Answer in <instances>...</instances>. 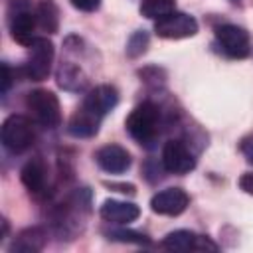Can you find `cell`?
Segmentation results:
<instances>
[{
  "instance_id": "1",
  "label": "cell",
  "mask_w": 253,
  "mask_h": 253,
  "mask_svg": "<svg viewBox=\"0 0 253 253\" xmlns=\"http://www.w3.org/2000/svg\"><path fill=\"white\" fill-rule=\"evenodd\" d=\"M160 125H162V113L160 107L154 105L152 101H142L140 105H136L125 121L126 132L146 148H152L156 138L160 136Z\"/></svg>"
},
{
  "instance_id": "2",
  "label": "cell",
  "mask_w": 253,
  "mask_h": 253,
  "mask_svg": "<svg viewBox=\"0 0 253 253\" xmlns=\"http://www.w3.org/2000/svg\"><path fill=\"white\" fill-rule=\"evenodd\" d=\"M36 26H38V18H36V8H32V0H10L8 4L10 38L20 45L30 47V43L38 38L34 36Z\"/></svg>"
},
{
  "instance_id": "3",
  "label": "cell",
  "mask_w": 253,
  "mask_h": 253,
  "mask_svg": "<svg viewBox=\"0 0 253 253\" xmlns=\"http://www.w3.org/2000/svg\"><path fill=\"white\" fill-rule=\"evenodd\" d=\"M26 109L30 111L32 119L45 126V128H55L61 125V107L59 99L55 93L47 89H34L26 95Z\"/></svg>"
},
{
  "instance_id": "4",
  "label": "cell",
  "mask_w": 253,
  "mask_h": 253,
  "mask_svg": "<svg viewBox=\"0 0 253 253\" xmlns=\"http://www.w3.org/2000/svg\"><path fill=\"white\" fill-rule=\"evenodd\" d=\"M34 138H36V130L28 117L10 115L2 123V144L12 154H22L24 150H28Z\"/></svg>"
},
{
  "instance_id": "5",
  "label": "cell",
  "mask_w": 253,
  "mask_h": 253,
  "mask_svg": "<svg viewBox=\"0 0 253 253\" xmlns=\"http://www.w3.org/2000/svg\"><path fill=\"white\" fill-rule=\"evenodd\" d=\"M53 43L47 38H36L30 43V53L24 63V73L32 81H43L51 73V63H53Z\"/></svg>"
},
{
  "instance_id": "6",
  "label": "cell",
  "mask_w": 253,
  "mask_h": 253,
  "mask_svg": "<svg viewBox=\"0 0 253 253\" xmlns=\"http://www.w3.org/2000/svg\"><path fill=\"white\" fill-rule=\"evenodd\" d=\"M215 42L219 49L231 59H245L251 53V40L247 30L235 24H221L215 28Z\"/></svg>"
},
{
  "instance_id": "7",
  "label": "cell",
  "mask_w": 253,
  "mask_h": 253,
  "mask_svg": "<svg viewBox=\"0 0 253 253\" xmlns=\"http://www.w3.org/2000/svg\"><path fill=\"white\" fill-rule=\"evenodd\" d=\"M154 34L162 40H184L198 34V20L186 12L174 10L172 14L154 22Z\"/></svg>"
},
{
  "instance_id": "8",
  "label": "cell",
  "mask_w": 253,
  "mask_h": 253,
  "mask_svg": "<svg viewBox=\"0 0 253 253\" xmlns=\"http://www.w3.org/2000/svg\"><path fill=\"white\" fill-rule=\"evenodd\" d=\"M162 168L170 174H188L196 168V156L184 140L172 138L162 148Z\"/></svg>"
},
{
  "instance_id": "9",
  "label": "cell",
  "mask_w": 253,
  "mask_h": 253,
  "mask_svg": "<svg viewBox=\"0 0 253 253\" xmlns=\"http://www.w3.org/2000/svg\"><path fill=\"white\" fill-rule=\"evenodd\" d=\"M162 247L168 251H176V253H188V251H215L217 245L211 243L206 235H198L190 229H176L170 231L164 239H162Z\"/></svg>"
},
{
  "instance_id": "10",
  "label": "cell",
  "mask_w": 253,
  "mask_h": 253,
  "mask_svg": "<svg viewBox=\"0 0 253 253\" xmlns=\"http://www.w3.org/2000/svg\"><path fill=\"white\" fill-rule=\"evenodd\" d=\"M190 206V196L182 188H166L152 196L150 210L158 215H180Z\"/></svg>"
},
{
  "instance_id": "11",
  "label": "cell",
  "mask_w": 253,
  "mask_h": 253,
  "mask_svg": "<svg viewBox=\"0 0 253 253\" xmlns=\"http://www.w3.org/2000/svg\"><path fill=\"white\" fill-rule=\"evenodd\" d=\"M95 162L107 174H125L130 168L132 158L121 144H105L95 152Z\"/></svg>"
},
{
  "instance_id": "12",
  "label": "cell",
  "mask_w": 253,
  "mask_h": 253,
  "mask_svg": "<svg viewBox=\"0 0 253 253\" xmlns=\"http://www.w3.org/2000/svg\"><path fill=\"white\" fill-rule=\"evenodd\" d=\"M117 103H119V91H117V87L103 83V85L93 87V89L85 95V99H83L81 105H83L85 109L93 111L95 115H99L101 119H105V117L117 107Z\"/></svg>"
},
{
  "instance_id": "13",
  "label": "cell",
  "mask_w": 253,
  "mask_h": 253,
  "mask_svg": "<svg viewBox=\"0 0 253 253\" xmlns=\"http://www.w3.org/2000/svg\"><path fill=\"white\" fill-rule=\"evenodd\" d=\"M101 117L95 115L93 111L85 109L83 105L71 115V119L67 121V132L73 136V138H91L99 132V126H101Z\"/></svg>"
},
{
  "instance_id": "14",
  "label": "cell",
  "mask_w": 253,
  "mask_h": 253,
  "mask_svg": "<svg viewBox=\"0 0 253 253\" xmlns=\"http://www.w3.org/2000/svg\"><path fill=\"white\" fill-rule=\"evenodd\" d=\"M101 217L109 223H117V225H125L134 221L140 215V208L132 202H121V200H105L101 210H99Z\"/></svg>"
},
{
  "instance_id": "15",
  "label": "cell",
  "mask_w": 253,
  "mask_h": 253,
  "mask_svg": "<svg viewBox=\"0 0 253 253\" xmlns=\"http://www.w3.org/2000/svg\"><path fill=\"white\" fill-rule=\"evenodd\" d=\"M20 180L26 186V190L34 196H43L45 194V186H47V172H45V164L40 158L28 160L24 164V168L20 170Z\"/></svg>"
},
{
  "instance_id": "16",
  "label": "cell",
  "mask_w": 253,
  "mask_h": 253,
  "mask_svg": "<svg viewBox=\"0 0 253 253\" xmlns=\"http://www.w3.org/2000/svg\"><path fill=\"white\" fill-rule=\"evenodd\" d=\"M55 77H57V85L65 91H83L89 83L83 69L69 59H61Z\"/></svg>"
},
{
  "instance_id": "17",
  "label": "cell",
  "mask_w": 253,
  "mask_h": 253,
  "mask_svg": "<svg viewBox=\"0 0 253 253\" xmlns=\"http://www.w3.org/2000/svg\"><path fill=\"white\" fill-rule=\"evenodd\" d=\"M47 243V233L42 227H28L20 231L14 237V243L10 245V251L16 253H38Z\"/></svg>"
},
{
  "instance_id": "18",
  "label": "cell",
  "mask_w": 253,
  "mask_h": 253,
  "mask_svg": "<svg viewBox=\"0 0 253 253\" xmlns=\"http://www.w3.org/2000/svg\"><path fill=\"white\" fill-rule=\"evenodd\" d=\"M36 18H38V26L47 32V34H55L59 28V10L51 0H40L36 4Z\"/></svg>"
},
{
  "instance_id": "19",
  "label": "cell",
  "mask_w": 253,
  "mask_h": 253,
  "mask_svg": "<svg viewBox=\"0 0 253 253\" xmlns=\"http://www.w3.org/2000/svg\"><path fill=\"white\" fill-rule=\"evenodd\" d=\"M138 10L148 20H160L176 10V0H140Z\"/></svg>"
},
{
  "instance_id": "20",
  "label": "cell",
  "mask_w": 253,
  "mask_h": 253,
  "mask_svg": "<svg viewBox=\"0 0 253 253\" xmlns=\"http://www.w3.org/2000/svg\"><path fill=\"white\" fill-rule=\"evenodd\" d=\"M107 237L111 241H119V243H134V245H148L150 239L148 235L140 233V231H134V229H109L107 231Z\"/></svg>"
},
{
  "instance_id": "21",
  "label": "cell",
  "mask_w": 253,
  "mask_h": 253,
  "mask_svg": "<svg viewBox=\"0 0 253 253\" xmlns=\"http://www.w3.org/2000/svg\"><path fill=\"white\" fill-rule=\"evenodd\" d=\"M148 42H150L148 32H144V30H136V32L128 38V42H126V55L132 57V59H134V57H140V55L146 51Z\"/></svg>"
},
{
  "instance_id": "22",
  "label": "cell",
  "mask_w": 253,
  "mask_h": 253,
  "mask_svg": "<svg viewBox=\"0 0 253 253\" xmlns=\"http://www.w3.org/2000/svg\"><path fill=\"white\" fill-rule=\"evenodd\" d=\"M239 150H241V154L245 156V160H247L249 164H253V134H247L245 138H241Z\"/></svg>"
},
{
  "instance_id": "23",
  "label": "cell",
  "mask_w": 253,
  "mask_h": 253,
  "mask_svg": "<svg viewBox=\"0 0 253 253\" xmlns=\"http://www.w3.org/2000/svg\"><path fill=\"white\" fill-rule=\"evenodd\" d=\"M73 8L81 10V12H95L101 6V0H69Z\"/></svg>"
},
{
  "instance_id": "24",
  "label": "cell",
  "mask_w": 253,
  "mask_h": 253,
  "mask_svg": "<svg viewBox=\"0 0 253 253\" xmlns=\"http://www.w3.org/2000/svg\"><path fill=\"white\" fill-rule=\"evenodd\" d=\"M239 188L245 192V194H249V196H253V172H245L241 178H239Z\"/></svg>"
},
{
  "instance_id": "25",
  "label": "cell",
  "mask_w": 253,
  "mask_h": 253,
  "mask_svg": "<svg viewBox=\"0 0 253 253\" xmlns=\"http://www.w3.org/2000/svg\"><path fill=\"white\" fill-rule=\"evenodd\" d=\"M10 85H12V71H10L8 63H2V95L8 93Z\"/></svg>"
},
{
  "instance_id": "26",
  "label": "cell",
  "mask_w": 253,
  "mask_h": 253,
  "mask_svg": "<svg viewBox=\"0 0 253 253\" xmlns=\"http://www.w3.org/2000/svg\"><path fill=\"white\" fill-rule=\"evenodd\" d=\"M105 186H107V188H113V190H117V192H121V194H128V196H132V194L136 192L132 184H117V182H105Z\"/></svg>"
},
{
  "instance_id": "27",
  "label": "cell",
  "mask_w": 253,
  "mask_h": 253,
  "mask_svg": "<svg viewBox=\"0 0 253 253\" xmlns=\"http://www.w3.org/2000/svg\"><path fill=\"white\" fill-rule=\"evenodd\" d=\"M233 2H237V0H233Z\"/></svg>"
}]
</instances>
